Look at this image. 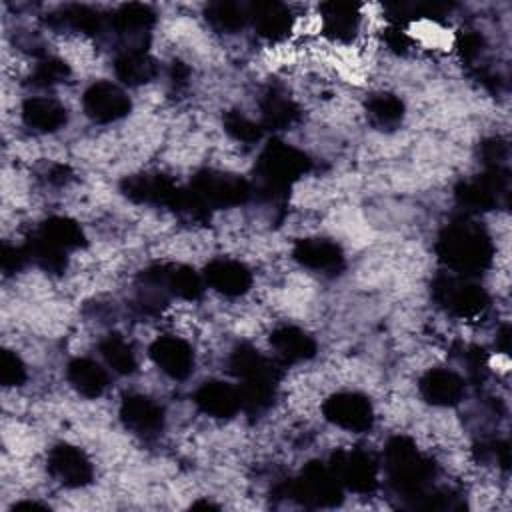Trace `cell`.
I'll list each match as a JSON object with an SVG mask.
<instances>
[{
	"instance_id": "obj_15",
	"label": "cell",
	"mask_w": 512,
	"mask_h": 512,
	"mask_svg": "<svg viewBox=\"0 0 512 512\" xmlns=\"http://www.w3.org/2000/svg\"><path fill=\"white\" fill-rule=\"evenodd\" d=\"M120 420L130 432L150 438L162 430L164 412L148 396L132 394V396H126L120 404Z\"/></svg>"
},
{
	"instance_id": "obj_26",
	"label": "cell",
	"mask_w": 512,
	"mask_h": 512,
	"mask_svg": "<svg viewBox=\"0 0 512 512\" xmlns=\"http://www.w3.org/2000/svg\"><path fill=\"white\" fill-rule=\"evenodd\" d=\"M66 378L84 398H98L108 386L106 370L90 358H74L66 368Z\"/></svg>"
},
{
	"instance_id": "obj_8",
	"label": "cell",
	"mask_w": 512,
	"mask_h": 512,
	"mask_svg": "<svg viewBox=\"0 0 512 512\" xmlns=\"http://www.w3.org/2000/svg\"><path fill=\"white\" fill-rule=\"evenodd\" d=\"M120 188L124 196H128L134 202L168 206L178 214L182 210L186 196V188L176 186L164 174H132L122 180Z\"/></svg>"
},
{
	"instance_id": "obj_14",
	"label": "cell",
	"mask_w": 512,
	"mask_h": 512,
	"mask_svg": "<svg viewBox=\"0 0 512 512\" xmlns=\"http://www.w3.org/2000/svg\"><path fill=\"white\" fill-rule=\"evenodd\" d=\"M152 362L170 378L184 380L194 370V350L178 336H160L150 346Z\"/></svg>"
},
{
	"instance_id": "obj_25",
	"label": "cell",
	"mask_w": 512,
	"mask_h": 512,
	"mask_svg": "<svg viewBox=\"0 0 512 512\" xmlns=\"http://www.w3.org/2000/svg\"><path fill=\"white\" fill-rule=\"evenodd\" d=\"M114 72L118 80L128 86L148 84L158 74L156 60L142 48H126L114 60Z\"/></svg>"
},
{
	"instance_id": "obj_42",
	"label": "cell",
	"mask_w": 512,
	"mask_h": 512,
	"mask_svg": "<svg viewBox=\"0 0 512 512\" xmlns=\"http://www.w3.org/2000/svg\"><path fill=\"white\" fill-rule=\"evenodd\" d=\"M508 342H510V328L504 326L502 332H500V342H498V346H500L502 352H508Z\"/></svg>"
},
{
	"instance_id": "obj_20",
	"label": "cell",
	"mask_w": 512,
	"mask_h": 512,
	"mask_svg": "<svg viewBox=\"0 0 512 512\" xmlns=\"http://www.w3.org/2000/svg\"><path fill=\"white\" fill-rule=\"evenodd\" d=\"M194 402L204 414L212 418H232L238 410H242L238 388L220 380L204 382L194 392Z\"/></svg>"
},
{
	"instance_id": "obj_30",
	"label": "cell",
	"mask_w": 512,
	"mask_h": 512,
	"mask_svg": "<svg viewBox=\"0 0 512 512\" xmlns=\"http://www.w3.org/2000/svg\"><path fill=\"white\" fill-rule=\"evenodd\" d=\"M154 20H156V14L150 6L130 2V4H122L112 12L110 26L116 34L134 36V34L146 32L154 24Z\"/></svg>"
},
{
	"instance_id": "obj_24",
	"label": "cell",
	"mask_w": 512,
	"mask_h": 512,
	"mask_svg": "<svg viewBox=\"0 0 512 512\" xmlns=\"http://www.w3.org/2000/svg\"><path fill=\"white\" fill-rule=\"evenodd\" d=\"M22 120L36 132H56L66 124L68 112L54 98L34 96L22 104Z\"/></svg>"
},
{
	"instance_id": "obj_5",
	"label": "cell",
	"mask_w": 512,
	"mask_h": 512,
	"mask_svg": "<svg viewBox=\"0 0 512 512\" xmlns=\"http://www.w3.org/2000/svg\"><path fill=\"white\" fill-rule=\"evenodd\" d=\"M284 494L308 508H330L340 504L342 486L322 462H308L298 476L286 484Z\"/></svg>"
},
{
	"instance_id": "obj_18",
	"label": "cell",
	"mask_w": 512,
	"mask_h": 512,
	"mask_svg": "<svg viewBox=\"0 0 512 512\" xmlns=\"http://www.w3.org/2000/svg\"><path fill=\"white\" fill-rule=\"evenodd\" d=\"M204 282L224 296H242L252 286L250 270L232 258H216L204 268Z\"/></svg>"
},
{
	"instance_id": "obj_33",
	"label": "cell",
	"mask_w": 512,
	"mask_h": 512,
	"mask_svg": "<svg viewBox=\"0 0 512 512\" xmlns=\"http://www.w3.org/2000/svg\"><path fill=\"white\" fill-rule=\"evenodd\" d=\"M100 354L104 358V362L122 376H128L132 372H136V356L130 348V344L118 336V334H108L102 342H100Z\"/></svg>"
},
{
	"instance_id": "obj_4",
	"label": "cell",
	"mask_w": 512,
	"mask_h": 512,
	"mask_svg": "<svg viewBox=\"0 0 512 512\" xmlns=\"http://www.w3.org/2000/svg\"><path fill=\"white\" fill-rule=\"evenodd\" d=\"M186 190V216L192 220H204L212 210L244 204L252 194V184L236 174L202 170L192 178Z\"/></svg>"
},
{
	"instance_id": "obj_39",
	"label": "cell",
	"mask_w": 512,
	"mask_h": 512,
	"mask_svg": "<svg viewBox=\"0 0 512 512\" xmlns=\"http://www.w3.org/2000/svg\"><path fill=\"white\" fill-rule=\"evenodd\" d=\"M480 154L484 158V162L488 164V168H502V160L506 156V144H502L500 140L492 138V140H486L482 146H480Z\"/></svg>"
},
{
	"instance_id": "obj_6",
	"label": "cell",
	"mask_w": 512,
	"mask_h": 512,
	"mask_svg": "<svg viewBox=\"0 0 512 512\" xmlns=\"http://www.w3.org/2000/svg\"><path fill=\"white\" fill-rule=\"evenodd\" d=\"M434 300L450 314L460 318H476L488 306V294L482 286L470 280V276L448 274L440 276L432 284Z\"/></svg>"
},
{
	"instance_id": "obj_43",
	"label": "cell",
	"mask_w": 512,
	"mask_h": 512,
	"mask_svg": "<svg viewBox=\"0 0 512 512\" xmlns=\"http://www.w3.org/2000/svg\"><path fill=\"white\" fill-rule=\"evenodd\" d=\"M22 508H42V510H46L48 506L40 504V502H18V504L12 506V510H22Z\"/></svg>"
},
{
	"instance_id": "obj_1",
	"label": "cell",
	"mask_w": 512,
	"mask_h": 512,
	"mask_svg": "<svg viewBox=\"0 0 512 512\" xmlns=\"http://www.w3.org/2000/svg\"><path fill=\"white\" fill-rule=\"evenodd\" d=\"M436 254L454 274L472 276L490 266L494 246L488 232L478 222L460 218L440 232Z\"/></svg>"
},
{
	"instance_id": "obj_10",
	"label": "cell",
	"mask_w": 512,
	"mask_h": 512,
	"mask_svg": "<svg viewBox=\"0 0 512 512\" xmlns=\"http://www.w3.org/2000/svg\"><path fill=\"white\" fill-rule=\"evenodd\" d=\"M506 194L508 172L504 168H488L482 176L460 182L454 190L458 204L474 212L496 208L500 204V198H504Z\"/></svg>"
},
{
	"instance_id": "obj_7",
	"label": "cell",
	"mask_w": 512,
	"mask_h": 512,
	"mask_svg": "<svg viewBox=\"0 0 512 512\" xmlns=\"http://www.w3.org/2000/svg\"><path fill=\"white\" fill-rule=\"evenodd\" d=\"M144 288L158 290L166 298L196 300L204 290V276L184 264H154L140 274Z\"/></svg>"
},
{
	"instance_id": "obj_38",
	"label": "cell",
	"mask_w": 512,
	"mask_h": 512,
	"mask_svg": "<svg viewBox=\"0 0 512 512\" xmlns=\"http://www.w3.org/2000/svg\"><path fill=\"white\" fill-rule=\"evenodd\" d=\"M30 260L28 252L24 246H10V244H4L2 250H0V266L6 274H12V272H18L26 266V262Z\"/></svg>"
},
{
	"instance_id": "obj_9",
	"label": "cell",
	"mask_w": 512,
	"mask_h": 512,
	"mask_svg": "<svg viewBox=\"0 0 512 512\" xmlns=\"http://www.w3.org/2000/svg\"><path fill=\"white\" fill-rule=\"evenodd\" d=\"M328 468L342 488L358 494H370L378 486V466L368 452L338 450L332 454Z\"/></svg>"
},
{
	"instance_id": "obj_40",
	"label": "cell",
	"mask_w": 512,
	"mask_h": 512,
	"mask_svg": "<svg viewBox=\"0 0 512 512\" xmlns=\"http://www.w3.org/2000/svg\"><path fill=\"white\" fill-rule=\"evenodd\" d=\"M456 46L464 60H474L482 52V36L476 32H462Z\"/></svg>"
},
{
	"instance_id": "obj_32",
	"label": "cell",
	"mask_w": 512,
	"mask_h": 512,
	"mask_svg": "<svg viewBox=\"0 0 512 512\" xmlns=\"http://www.w3.org/2000/svg\"><path fill=\"white\" fill-rule=\"evenodd\" d=\"M366 112L380 128H394L402 122L404 104L396 94L378 92L366 100Z\"/></svg>"
},
{
	"instance_id": "obj_27",
	"label": "cell",
	"mask_w": 512,
	"mask_h": 512,
	"mask_svg": "<svg viewBox=\"0 0 512 512\" xmlns=\"http://www.w3.org/2000/svg\"><path fill=\"white\" fill-rule=\"evenodd\" d=\"M298 106L278 90H270L260 100V124L268 130H286L298 120Z\"/></svg>"
},
{
	"instance_id": "obj_41",
	"label": "cell",
	"mask_w": 512,
	"mask_h": 512,
	"mask_svg": "<svg viewBox=\"0 0 512 512\" xmlns=\"http://www.w3.org/2000/svg\"><path fill=\"white\" fill-rule=\"evenodd\" d=\"M386 44L396 52H406L410 48V38L400 30V26L386 30Z\"/></svg>"
},
{
	"instance_id": "obj_21",
	"label": "cell",
	"mask_w": 512,
	"mask_h": 512,
	"mask_svg": "<svg viewBox=\"0 0 512 512\" xmlns=\"http://www.w3.org/2000/svg\"><path fill=\"white\" fill-rule=\"evenodd\" d=\"M418 388L422 398L434 406H454L464 396V380L446 368L428 370L420 378Z\"/></svg>"
},
{
	"instance_id": "obj_35",
	"label": "cell",
	"mask_w": 512,
	"mask_h": 512,
	"mask_svg": "<svg viewBox=\"0 0 512 512\" xmlns=\"http://www.w3.org/2000/svg\"><path fill=\"white\" fill-rule=\"evenodd\" d=\"M70 78V66L56 58V56H44L36 62L32 74H30V82L34 86L46 88V86H54L60 82H66Z\"/></svg>"
},
{
	"instance_id": "obj_17",
	"label": "cell",
	"mask_w": 512,
	"mask_h": 512,
	"mask_svg": "<svg viewBox=\"0 0 512 512\" xmlns=\"http://www.w3.org/2000/svg\"><path fill=\"white\" fill-rule=\"evenodd\" d=\"M294 260L316 272H338L344 266L342 248L328 238H302L292 250Z\"/></svg>"
},
{
	"instance_id": "obj_29",
	"label": "cell",
	"mask_w": 512,
	"mask_h": 512,
	"mask_svg": "<svg viewBox=\"0 0 512 512\" xmlns=\"http://www.w3.org/2000/svg\"><path fill=\"white\" fill-rule=\"evenodd\" d=\"M36 232L50 244L64 250L66 254L70 250H76L86 244V236H84L80 224H76L74 220L64 218V216H52V218L44 220Z\"/></svg>"
},
{
	"instance_id": "obj_22",
	"label": "cell",
	"mask_w": 512,
	"mask_h": 512,
	"mask_svg": "<svg viewBox=\"0 0 512 512\" xmlns=\"http://www.w3.org/2000/svg\"><path fill=\"white\" fill-rule=\"evenodd\" d=\"M270 344H272V350L276 352V358L284 364L304 362L316 354L314 338L296 326L276 328L270 334Z\"/></svg>"
},
{
	"instance_id": "obj_37",
	"label": "cell",
	"mask_w": 512,
	"mask_h": 512,
	"mask_svg": "<svg viewBox=\"0 0 512 512\" xmlns=\"http://www.w3.org/2000/svg\"><path fill=\"white\" fill-rule=\"evenodd\" d=\"M28 374H26V366L20 360L18 354H14L12 350H2L0 354V382L6 388H14V386H22L26 382Z\"/></svg>"
},
{
	"instance_id": "obj_16",
	"label": "cell",
	"mask_w": 512,
	"mask_h": 512,
	"mask_svg": "<svg viewBox=\"0 0 512 512\" xmlns=\"http://www.w3.org/2000/svg\"><path fill=\"white\" fill-rule=\"evenodd\" d=\"M230 372L244 382H270L278 384L280 368L274 360L266 358L260 350L250 344H240L230 356Z\"/></svg>"
},
{
	"instance_id": "obj_31",
	"label": "cell",
	"mask_w": 512,
	"mask_h": 512,
	"mask_svg": "<svg viewBox=\"0 0 512 512\" xmlns=\"http://www.w3.org/2000/svg\"><path fill=\"white\" fill-rule=\"evenodd\" d=\"M204 14L212 28L230 34L240 30L248 22V4H240L232 0H216L206 6Z\"/></svg>"
},
{
	"instance_id": "obj_2",
	"label": "cell",
	"mask_w": 512,
	"mask_h": 512,
	"mask_svg": "<svg viewBox=\"0 0 512 512\" xmlns=\"http://www.w3.org/2000/svg\"><path fill=\"white\" fill-rule=\"evenodd\" d=\"M384 468L392 488L400 496L412 500L414 506H422L430 494L434 466L410 438H390L384 448Z\"/></svg>"
},
{
	"instance_id": "obj_36",
	"label": "cell",
	"mask_w": 512,
	"mask_h": 512,
	"mask_svg": "<svg viewBox=\"0 0 512 512\" xmlns=\"http://www.w3.org/2000/svg\"><path fill=\"white\" fill-rule=\"evenodd\" d=\"M224 130L238 142H244V144H254L262 138V124L260 122H254L252 118L244 116L242 112L238 110H230L224 114Z\"/></svg>"
},
{
	"instance_id": "obj_34",
	"label": "cell",
	"mask_w": 512,
	"mask_h": 512,
	"mask_svg": "<svg viewBox=\"0 0 512 512\" xmlns=\"http://www.w3.org/2000/svg\"><path fill=\"white\" fill-rule=\"evenodd\" d=\"M30 260L40 266L42 270L50 272V274H60L66 268V252L60 250L58 246L50 244L48 240H44L38 232H34L28 242L24 244Z\"/></svg>"
},
{
	"instance_id": "obj_3",
	"label": "cell",
	"mask_w": 512,
	"mask_h": 512,
	"mask_svg": "<svg viewBox=\"0 0 512 512\" xmlns=\"http://www.w3.org/2000/svg\"><path fill=\"white\" fill-rule=\"evenodd\" d=\"M310 158L292 144L270 140L256 162V188L268 200L284 198L286 192L310 170Z\"/></svg>"
},
{
	"instance_id": "obj_11",
	"label": "cell",
	"mask_w": 512,
	"mask_h": 512,
	"mask_svg": "<svg viewBox=\"0 0 512 512\" xmlns=\"http://www.w3.org/2000/svg\"><path fill=\"white\" fill-rule=\"evenodd\" d=\"M324 418L338 428L350 432H364L374 422L370 400L360 392H336L322 404Z\"/></svg>"
},
{
	"instance_id": "obj_19",
	"label": "cell",
	"mask_w": 512,
	"mask_h": 512,
	"mask_svg": "<svg viewBox=\"0 0 512 512\" xmlns=\"http://www.w3.org/2000/svg\"><path fill=\"white\" fill-rule=\"evenodd\" d=\"M248 20L256 32L270 42L282 40L292 30L290 8L276 0H258L248 4Z\"/></svg>"
},
{
	"instance_id": "obj_12",
	"label": "cell",
	"mask_w": 512,
	"mask_h": 512,
	"mask_svg": "<svg viewBox=\"0 0 512 512\" xmlns=\"http://www.w3.org/2000/svg\"><path fill=\"white\" fill-rule=\"evenodd\" d=\"M82 106L94 122L106 124L116 122L130 112V98L120 86L100 80L86 88L82 96Z\"/></svg>"
},
{
	"instance_id": "obj_23",
	"label": "cell",
	"mask_w": 512,
	"mask_h": 512,
	"mask_svg": "<svg viewBox=\"0 0 512 512\" xmlns=\"http://www.w3.org/2000/svg\"><path fill=\"white\" fill-rule=\"evenodd\" d=\"M322 30L328 38L346 42L350 40L360 26V10L350 2H324L320 6Z\"/></svg>"
},
{
	"instance_id": "obj_28",
	"label": "cell",
	"mask_w": 512,
	"mask_h": 512,
	"mask_svg": "<svg viewBox=\"0 0 512 512\" xmlns=\"http://www.w3.org/2000/svg\"><path fill=\"white\" fill-rule=\"evenodd\" d=\"M48 22L58 30L66 28L82 34H98L104 26V16H100V12H96L90 6L68 4L64 8H58L54 14H50Z\"/></svg>"
},
{
	"instance_id": "obj_13",
	"label": "cell",
	"mask_w": 512,
	"mask_h": 512,
	"mask_svg": "<svg viewBox=\"0 0 512 512\" xmlns=\"http://www.w3.org/2000/svg\"><path fill=\"white\" fill-rule=\"evenodd\" d=\"M50 474L66 488H82L92 482L94 468L90 458L72 444H56L48 454Z\"/></svg>"
}]
</instances>
